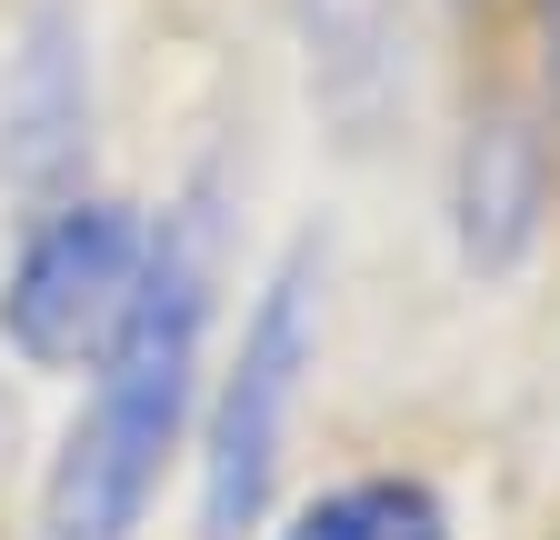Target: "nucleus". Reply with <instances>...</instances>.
I'll use <instances>...</instances> for the list:
<instances>
[{
    "label": "nucleus",
    "mask_w": 560,
    "mask_h": 540,
    "mask_svg": "<svg viewBox=\"0 0 560 540\" xmlns=\"http://www.w3.org/2000/svg\"><path fill=\"white\" fill-rule=\"evenodd\" d=\"M210 291H221V211H210V190H190L180 211L151 221L140 301L91 371L81 421L60 431V450L40 470L31 540H140V520L161 501V470L180 460V431L200 411Z\"/></svg>",
    "instance_id": "1"
},
{
    "label": "nucleus",
    "mask_w": 560,
    "mask_h": 540,
    "mask_svg": "<svg viewBox=\"0 0 560 540\" xmlns=\"http://www.w3.org/2000/svg\"><path fill=\"white\" fill-rule=\"evenodd\" d=\"M320 330H330V240L301 231L260 270L250 320L221 361V390L200 411V540H250L280 501L301 431V390L320 371Z\"/></svg>",
    "instance_id": "2"
},
{
    "label": "nucleus",
    "mask_w": 560,
    "mask_h": 540,
    "mask_svg": "<svg viewBox=\"0 0 560 540\" xmlns=\"http://www.w3.org/2000/svg\"><path fill=\"white\" fill-rule=\"evenodd\" d=\"M140 270H151V221L130 200H60L40 211L0 270V341L31 371H101V351L120 341V320L140 301Z\"/></svg>",
    "instance_id": "3"
},
{
    "label": "nucleus",
    "mask_w": 560,
    "mask_h": 540,
    "mask_svg": "<svg viewBox=\"0 0 560 540\" xmlns=\"http://www.w3.org/2000/svg\"><path fill=\"white\" fill-rule=\"evenodd\" d=\"M81 151H91V31L70 0L31 11L21 60L0 81V180L31 200V221L81 200Z\"/></svg>",
    "instance_id": "4"
},
{
    "label": "nucleus",
    "mask_w": 560,
    "mask_h": 540,
    "mask_svg": "<svg viewBox=\"0 0 560 540\" xmlns=\"http://www.w3.org/2000/svg\"><path fill=\"white\" fill-rule=\"evenodd\" d=\"M550 211V141L530 110H480L451 161V240L470 281H511Z\"/></svg>",
    "instance_id": "5"
},
{
    "label": "nucleus",
    "mask_w": 560,
    "mask_h": 540,
    "mask_svg": "<svg viewBox=\"0 0 560 540\" xmlns=\"http://www.w3.org/2000/svg\"><path fill=\"white\" fill-rule=\"evenodd\" d=\"M291 31H301L311 110L340 130V141H381L390 110L410 101L400 0H291Z\"/></svg>",
    "instance_id": "6"
},
{
    "label": "nucleus",
    "mask_w": 560,
    "mask_h": 540,
    "mask_svg": "<svg viewBox=\"0 0 560 540\" xmlns=\"http://www.w3.org/2000/svg\"><path fill=\"white\" fill-rule=\"evenodd\" d=\"M280 540H451V510L410 470H371V481H340L311 510H291Z\"/></svg>",
    "instance_id": "7"
}]
</instances>
